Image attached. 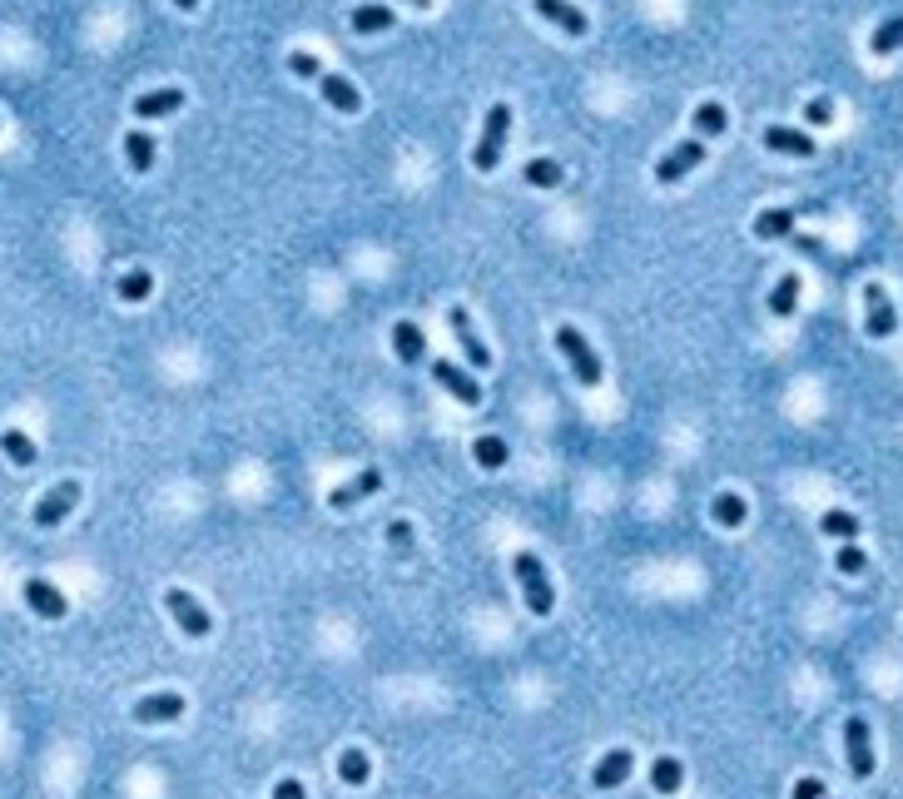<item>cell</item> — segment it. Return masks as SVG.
<instances>
[{
    "label": "cell",
    "mask_w": 903,
    "mask_h": 799,
    "mask_svg": "<svg viewBox=\"0 0 903 799\" xmlns=\"http://www.w3.org/2000/svg\"><path fill=\"white\" fill-rule=\"evenodd\" d=\"M789 234H794V209H765V214L755 219V239H765V244L789 239Z\"/></svg>",
    "instance_id": "7402d4cb"
},
{
    "label": "cell",
    "mask_w": 903,
    "mask_h": 799,
    "mask_svg": "<svg viewBox=\"0 0 903 799\" xmlns=\"http://www.w3.org/2000/svg\"><path fill=\"white\" fill-rule=\"evenodd\" d=\"M804 120H809V125H829V120H834V100H824V95L809 100V105H804Z\"/></svg>",
    "instance_id": "d590c367"
},
{
    "label": "cell",
    "mask_w": 903,
    "mask_h": 799,
    "mask_svg": "<svg viewBox=\"0 0 903 799\" xmlns=\"http://www.w3.org/2000/svg\"><path fill=\"white\" fill-rule=\"evenodd\" d=\"M407 5H412V10H432V0H407Z\"/></svg>",
    "instance_id": "60d3db41"
},
{
    "label": "cell",
    "mask_w": 903,
    "mask_h": 799,
    "mask_svg": "<svg viewBox=\"0 0 903 799\" xmlns=\"http://www.w3.org/2000/svg\"><path fill=\"white\" fill-rule=\"evenodd\" d=\"M164 611L179 621V631H184L189 641H209L214 621H209V611H204V606H199L184 586H169V591H164Z\"/></svg>",
    "instance_id": "277c9868"
},
{
    "label": "cell",
    "mask_w": 903,
    "mask_h": 799,
    "mask_svg": "<svg viewBox=\"0 0 903 799\" xmlns=\"http://www.w3.org/2000/svg\"><path fill=\"white\" fill-rule=\"evenodd\" d=\"M631 770H636V755H631V750H606V755L596 760V770H591V785H596V790H621V785L631 780Z\"/></svg>",
    "instance_id": "7c38bea8"
},
{
    "label": "cell",
    "mask_w": 903,
    "mask_h": 799,
    "mask_svg": "<svg viewBox=\"0 0 903 799\" xmlns=\"http://www.w3.org/2000/svg\"><path fill=\"white\" fill-rule=\"evenodd\" d=\"M179 715H184V695H174V690L144 695V700L134 705V720H139V725H169V720H179Z\"/></svg>",
    "instance_id": "2e32d148"
},
{
    "label": "cell",
    "mask_w": 903,
    "mask_h": 799,
    "mask_svg": "<svg viewBox=\"0 0 903 799\" xmlns=\"http://www.w3.org/2000/svg\"><path fill=\"white\" fill-rule=\"evenodd\" d=\"M368 775H373V760L363 750H343L338 755V780L343 785H368Z\"/></svg>",
    "instance_id": "f546056e"
},
{
    "label": "cell",
    "mask_w": 903,
    "mask_h": 799,
    "mask_svg": "<svg viewBox=\"0 0 903 799\" xmlns=\"http://www.w3.org/2000/svg\"><path fill=\"white\" fill-rule=\"evenodd\" d=\"M472 457H477V467L497 472V467H507V462H512V447H507L497 432H482V437L472 442Z\"/></svg>",
    "instance_id": "ffe728a7"
},
{
    "label": "cell",
    "mask_w": 903,
    "mask_h": 799,
    "mask_svg": "<svg viewBox=\"0 0 903 799\" xmlns=\"http://www.w3.org/2000/svg\"><path fill=\"white\" fill-rule=\"evenodd\" d=\"M685 785V765L675 760V755H660L655 765H650V790L655 795H675Z\"/></svg>",
    "instance_id": "44dd1931"
},
{
    "label": "cell",
    "mask_w": 903,
    "mask_h": 799,
    "mask_svg": "<svg viewBox=\"0 0 903 799\" xmlns=\"http://www.w3.org/2000/svg\"><path fill=\"white\" fill-rule=\"evenodd\" d=\"M834 566H839L844 576H859V571L869 566V556H864L859 546H839V556H834Z\"/></svg>",
    "instance_id": "e575fe53"
},
{
    "label": "cell",
    "mask_w": 903,
    "mask_h": 799,
    "mask_svg": "<svg viewBox=\"0 0 903 799\" xmlns=\"http://www.w3.org/2000/svg\"><path fill=\"white\" fill-rule=\"evenodd\" d=\"M859 527H864V522H859L854 512H839V507L819 517V532L834 536V541H854V536H859Z\"/></svg>",
    "instance_id": "1f68e13d"
},
{
    "label": "cell",
    "mask_w": 903,
    "mask_h": 799,
    "mask_svg": "<svg viewBox=\"0 0 903 799\" xmlns=\"http://www.w3.org/2000/svg\"><path fill=\"white\" fill-rule=\"evenodd\" d=\"M387 546L392 551H412V527L407 522H387Z\"/></svg>",
    "instance_id": "8d00e7d4"
},
{
    "label": "cell",
    "mask_w": 903,
    "mask_h": 799,
    "mask_svg": "<svg viewBox=\"0 0 903 799\" xmlns=\"http://www.w3.org/2000/svg\"><path fill=\"white\" fill-rule=\"evenodd\" d=\"M903 45V15H889L884 25H874V35H869V50L884 60V55H894Z\"/></svg>",
    "instance_id": "f1b7e54d"
},
{
    "label": "cell",
    "mask_w": 903,
    "mask_h": 799,
    "mask_svg": "<svg viewBox=\"0 0 903 799\" xmlns=\"http://www.w3.org/2000/svg\"><path fill=\"white\" fill-rule=\"evenodd\" d=\"M512 571H516V586H521L526 606H531V616H551L556 596H551V581H546V566H541V556H536V551H516V556H512Z\"/></svg>",
    "instance_id": "7a4b0ae2"
},
{
    "label": "cell",
    "mask_w": 903,
    "mask_h": 799,
    "mask_svg": "<svg viewBox=\"0 0 903 799\" xmlns=\"http://www.w3.org/2000/svg\"><path fill=\"white\" fill-rule=\"evenodd\" d=\"M531 5H536V15H541V20H551V25H556V30H566L571 40H581V35L591 30V20H586V15H581V5H571V0H531Z\"/></svg>",
    "instance_id": "5bb4252c"
},
{
    "label": "cell",
    "mask_w": 903,
    "mask_h": 799,
    "mask_svg": "<svg viewBox=\"0 0 903 799\" xmlns=\"http://www.w3.org/2000/svg\"><path fill=\"white\" fill-rule=\"evenodd\" d=\"M710 517L720 522V527H745V517H750V507H745V497H735V492H720L715 502H710Z\"/></svg>",
    "instance_id": "d4e9b609"
},
{
    "label": "cell",
    "mask_w": 903,
    "mask_h": 799,
    "mask_svg": "<svg viewBox=\"0 0 903 799\" xmlns=\"http://www.w3.org/2000/svg\"><path fill=\"white\" fill-rule=\"evenodd\" d=\"M174 5H179L184 15H194V10H199V0H174Z\"/></svg>",
    "instance_id": "ab89813d"
},
{
    "label": "cell",
    "mask_w": 903,
    "mask_h": 799,
    "mask_svg": "<svg viewBox=\"0 0 903 799\" xmlns=\"http://www.w3.org/2000/svg\"><path fill=\"white\" fill-rule=\"evenodd\" d=\"M273 799H308V795H303L298 780H278V785H273Z\"/></svg>",
    "instance_id": "f35d334b"
},
{
    "label": "cell",
    "mask_w": 903,
    "mask_h": 799,
    "mask_svg": "<svg viewBox=\"0 0 903 799\" xmlns=\"http://www.w3.org/2000/svg\"><path fill=\"white\" fill-rule=\"evenodd\" d=\"M288 70H293V75H303V80H318V75H323L318 55H308V50H293V55H288Z\"/></svg>",
    "instance_id": "836d02e7"
},
{
    "label": "cell",
    "mask_w": 903,
    "mask_h": 799,
    "mask_svg": "<svg viewBox=\"0 0 903 799\" xmlns=\"http://www.w3.org/2000/svg\"><path fill=\"white\" fill-rule=\"evenodd\" d=\"M392 353L407 363V368H417V363H427V333L417 328V323H392Z\"/></svg>",
    "instance_id": "e0dca14e"
},
{
    "label": "cell",
    "mask_w": 903,
    "mask_h": 799,
    "mask_svg": "<svg viewBox=\"0 0 903 799\" xmlns=\"http://www.w3.org/2000/svg\"><path fill=\"white\" fill-rule=\"evenodd\" d=\"M378 492H383V477L368 467V472L348 477L343 487H333V492H328V507H333V512H348V507H358V502H368V497H378Z\"/></svg>",
    "instance_id": "8fae6325"
},
{
    "label": "cell",
    "mask_w": 903,
    "mask_h": 799,
    "mask_svg": "<svg viewBox=\"0 0 903 799\" xmlns=\"http://www.w3.org/2000/svg\"><path fill=\"white\" fill-rule=\"evenodd\" d=\"M318 95H323L338 115H358V110H363V95H358V85H353L348 75H328V70H323V75H318Z\"/></svg>",
    "instance_id": "9a60e30c"
},
{
    "label": "cell",
    "mask_w": 903,
    "mask_h": 799,
    "mask_svg": "<svg viewBox=\"0 0 903 799\" xmlns=\"http://www.w3.org/2000/svg\"><path fill=\"white\" fill-rule=\"evenodd\" d=\"M894 328H899V313H894L884 283H864V333L869 338H894Z\"/></svg>",
    "instance_id": "8992f818"
},
{
    "label": "cell",
    "mask_w": 903,
    "mask_h": 799,
    "mask_svg": "<svg viewBox=\"0 0 903 799\" xmlns=\"http://www.w3.org/2000/svg\"><path fill=\"white\" fill-rule=\"evenodd\" d=\"M125 159H129L134 174H149V169H154V139H149L144 130H129L125 134Z\"/></svg>",
    "instance_id": "484cf974"
},
{
    "label": "cell",
    "mask_w": 903,
    "mask_h": 799,
    "mask_svg": "<svg viewBox=\"0 0 903 799\" xmlns=\"http://www.w3.org/2000/svg\"><path fill=\"white\" fill-rule=\"evenodd\" d=\"M174 110H184V90H169V85L134 100V115H139V120H169Z\"/></svg>",
    "instance_id": "d6986e66"
},
{
    "label": "cell",
    "mask_w": 903,
    "mask_h": 799,
    "mask_svg": "<svg viewBox=\"0 0 903 799\" xmlns=\"http://www.w3.org/2000/svg\"><path fill=\"white\" fill-rule=\"evenodd\" d=\"M765 149L789 154V159H814V134L789 130V125H770V130H765Z\"/></svg>",
    "instance_id": "ac0fdd59"
},
{
    "label": "cell",
    "mask_w": 903,
    "mask_h": 799,
    "mask_svg": "<svg viewBox=\"0 0 903 799\" xmlns=\"http://www.w3.org/2000/svg\"><path fill=\"white\" fill-rule=\"evenodd\" d=\"M447 323H452V333H457V348L467 353V368H492V348L482 343V333H477V323H472V313L467 308H447Z\"/></svg>",
    "instance_id": "52a82bcc"
},
{
    "label": "cell",
    "mask_w": 903,
    "mask_h": 799,
    "mask_svg": "<svg viewBox=\"0 0 903 799\" xmlns=\"http://www.w3.org/2000/svg\"><path fill=\"white\" fill-rule=\"evenodd\" d=\"M149 293H154V278H149L144 268H129L125 278H120V298H125V303H144Z\"/></svg>",
    "instance_id": "d6a6232c"
},
{
    "label": "cell",
    "mask_w": 903,
    "mask_h": 799,
    "mask_svg": "<svg viewBox=\"0 0 903 799\" xmlns=\"http://www.w3.org/2000/svg\"><path fill=\"white\" fill-rule=\"evenodd\" d=\"M725 125H730V115H725V105H720V100H705V105L695 110V139L725 134Z\"/></svg>",
    "instance_id": "4dcf8cb0"
},
{
    "label": "cell",
    "mask_w": 903,
    "mask_h": 799,
    "mask_svg": "<svg viewBox=\"0 0 903 799\" xmlns=\"http://www.w3.org/2000/svg\"><path fill=\"white\" fill-rule=\"evenodd\" d=\"M75 507H80V482H55V487L35 502V527L50 532V527H60Z\"/></svg>",
    "instance_id": "ba28073f"
},
{
    "label": "cell",
    "mask_w": 903,
    "mask_h": 799,
    "mask_svg": "<svg viewBox=\"0 0 903 799\" xmlns=\"http://www.w3.org/2000/svg\"><path fill=\"white\" fill-rule=\"evenodd\" d=\"M556 348H561V358L571 363V373H576V383H581V388H601V383H606V368H601L596 348L581 338V328L561 323V328H556Z\"/></svg>",
    "instance_id": "6da1fadb"
},
{
    "label": "cell",
    "mask_w": 903,
    "mask_h": 799,
    "mask_svg": "<svg viewBox=\"0 0 903 799\" xmlns=\"http://www.w3.org/2000/svg\"><path fill=\"white\" fill-rule=\"evenodd\" d=\"M521 179H526L531 189H556V184L566 179V169H561L556 159H526V164H521Z\"/></svg>",
    "instance_id": "603a6c76"
},
{
    "label": "cell",
    "mask_w": 903,
    "mask_h": 799,
    "mask_svg": "<svg viewBox=\"0 0 903 799\" xmlns=\"http://www.w3.org/2000/svg\"><path fill=\"white\" fill-rule=\"evenodd\" d=\"M507 130H512V105H492V110H487V125H482V139H477V149H472V169L492 174V169L502 164Z\"/></svg>",
    "instance_id": "3957f363"
},
{
    "label": "cell",
    "mask_w": 903,
    "mask_h": 799,
    "mask_svg": "<svg viewBox=\"0 0 903 799\" xmlns=\"http://www.w3.org/2000/svg\"><path fill=\"white\" fill-rule=\"evenodd\" d=\"M392 25H397V15L387 5H358L353 10V30L358 35H378V30H392Z\"/></svg>",
    "instance_id": "4316f807"
},
{
    "label": "cell",
    "mask_w": 903,
    "mask_h": 799,
    "mask_svg": "<svg viewBox=\"0 0 903 799\" xmlns=\"http://www.w3.org/2000/svg\"><path fill=\"white\" fill-rule=\"evenodd\" d=\"M432 378H437L452 398L462 402V407H477V402H482V383H477L472 373H462L457 363H447V358H442V363H432Z\"/></svg>",
    "instance_id": "4fadbf2b"
},
{
    "label": "cell",
    "mask_w": 903,
    "mask_h": 799,
    "mask_svg": "<svg viewBox=\"0 0 903 799\" xmlns=\"http://www.w3.org/2000/svg\"><path fill=\"white\" fill-rule=\"evenodd\" d=\"M695 164H705V139H680V144L655 164V179H660V184H680Z\"/></svg>",
    "instance_id": "9c48e42d"
},
{
    "label": "cell",
    "mask_w": 903,
    "mask_h": 799,
    "mask_svg": "<svg viewBox=\"0 0 903 799\" xmlns=\"http://www.w3.org/2000/svg\"><path fill=\"white\" fill-rule=\"evenodd\" d=\"M844 750H849L854 780H869L879 760H874V735H869V720H864V715H849V720H844Z\"/></svg>",
    "instance_id": "5b68a950"
},
{
    "label": "cell",
    "mask_w": 903,
    "mask_h": 799,
    "mask_svg": "<svg viewBox=\"0 0 903 799\" xmlns=\"http://www.w3.org/2000/svg\"><path fill=\"white\" fill-rule=\"evenodd\" d=\"M794 308H799V278L784 273V278L770 288V318H789Z\"/></svg>",
    "instance_id": "83f0119b"
},
{
    "label": "cell",
    "mask_w": 903,
    "mask_h": 799,
    "mask_svg": "<svg viewBox=\"0 0 903 799\" xmlns=\"http://www.w3.org/2000/svg\"><path fill=\"white\" fill-rule=\"evenodd\" d=\"M789 799H824V780H794V790H789Z\"/></svg>",
    "instance_id": "74e56055"
},
{
    "label": "cell",
    "mask_w": 903,
    "mask_h": 799,
    "mask_svg": "<svg viewBox=\"0 0 903 799\" xmlns=\"http://www.w3.org/2000/svg\"><path fill=\"white\" fill-rule=\"evenodd\" d=\"M0 452H5L15 467H35V457H40V452H35V442H30L20 427H5V432H0Z\"/></svg>",
    "instance_id": "cb8c5ba5"
},
{
    "label": "cell",
    "mask_w": 903,
    "mask_h": 799,
    "mask_svg": "<svg viewBox=\"0 0 903 799\" xmlns=\"http://www.w3.org/2000/svg\"><path fill=\"white\" fill-rule=\"evenodd\" d=\"M25 606H30L40 621H65V611H70V601L60 596V586H50L45 576H30V581H25Z\"/></svg>",
    "instance_id": "30bf717a"
}]
</instances>
